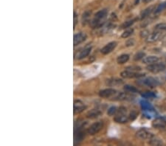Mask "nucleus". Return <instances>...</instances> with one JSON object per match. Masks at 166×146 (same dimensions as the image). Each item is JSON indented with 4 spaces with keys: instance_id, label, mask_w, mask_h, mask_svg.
I'll use <instances>...</instances> for the list:
<instances>
[{
    "instance_id": "nucleus-1",
    "label": "nucleus",
    "mask_w": 166,
    "mask_h": 146,
    "mask_svg": "<svg viewBox=\"0 0 166 146\" xmlns=\"http://www.w3.org/2000/svg\"><path fill=\"white\" fill-rule=\"evenodd\" d=\"M108 14V10L107 9H103L98 11L95 15V17L92 19L91 22V26L92 28H98L103 26V24L105 22L106 18Z\"/></svg>"
},
{
    "instance_id": "nucleus-2",
    "label": "nucleus",
    "mask_w": 166,
    "mask_h": 146,
    "mask_svg": "<svg viewBox=\"0 0 166 146\" xmlns=\"http://www.w3.org/2000/svg\"><path fill=\"white\" fill-rule=\"evenodd\" d=\"M118 92L117 90H114L112 88L105 89V90H102L99 92V96L101 98H106V99H113L115 100L117 95H118Z\"/></svg>"
},
{
    "instance_id": "nucleus-3",
    "label": "nucleus",
    "mask_w": 166,
    "mask_h": 146,
    "mask_svg": "<svg viewBox=\"0 0 166 146\" xmlns=\"http://www.w3.org/2000/svg\"><path fill=\"white\" fill-rule=\"evenodd\" d=\"M165 64L163 63H154V64H149L146 69L149 72L152 73H159L165 70Z\"/></svg>"
},
{
    "instance_id": "nucleus-4",
    "label": "nucleus",
    "mask_w": 166,
    "mask_h": 146,
    "mask_svg": "<svg viewBox=\"0 0 166 146\" xmlns=\"http://www.w3.org/2000/svg\"><path fill=\"white\" fill-rule=\"evenodd\" d=\"M165 36V31H159V30H154L152 33H150L146 38L148 43H153L157 41Z\"/></svg>"
},
{
    "instance_id": "nucleus-5",
    "label": "nucleus",
    "mask_w": 166,
    "mask_h": 146,
    "mask_svg": "<svg viewBox=\"0 0 166 146\" xmlns=\"http://www.w3.org/2000/svg\"><path fill=\"white\" fill-rule=\"evenodd\" d=\"M104 128V123L103 121H98L90 125L87 129V133L90 135H94L98 134L100 131Z\"/></svg>"
},
{
    "instance_id": "nucleus-6",
    "label": "nucleus",
    "mask_w": 166,
    "mask_h": 146,
    "mask_svg": "<svg viewBox=\"0 0 166 146\" xmlns=\"http://www.w3.org/2000/svg\"><path fill=\"white\" fill-rule=\"evenodd\" d=\"M136 135L138 138H140V139H149V140H150V139L154 136L151 132H150L149 131H148L147 129L145 128L140 129V130L136 133Z\"/></svg>"
},
{
    "instance_id": "nucleus-7",
    "label": "nucleus",
    "mask_w": 166,
    "mask_h": 146,
    "mask_svg": "<svg viewBox=\"0 0 166 146\" xmlns=\"http://www.w3.org/2000/svg\"><path fill=\"white\" fill-rule=\"evenodd\" d=\"M87 106L85 104L80 100H75L74 101L73 103V112L74 114H78L81 113L84 110L86 109Z\"/></svg>"
},
{
    "instance_id": "nucleus-8",
    "label": "nucleus",
    "mask_w": 166,
    "mask_h": 146,
    "mask_svg": "<svg viewBox=\"0 0 166 146\" xmlns=\"http://www.w3.org/2000/svg\"><path fill=\"white\" fill-rule=\"evenodd\" d=\"M120 75L123 78H139L145 76V74L138 73L136 72L130 71V70H126V71L122 72L120 73Z\"/></svg>"
},
{
    "instance_id": "nucleus-9",
    "label": "nucleus",
    "mask_w": 166,
    "mask_h": 146,
    "mask_svg": "<svg viewBox=\"0 0 166 146\" xmlns=\"http://www.w3.org/2000/svg\"><path fill=\"white\" fill-rule=\"evenodd\" d=\"M87 36L85 33H79L77 34L74 35L73 37V44L74 47L79 45L80 44L83 43L84 41H86Z\"/></svg>"
},
{
    "instance_id": "nucleus-10",
    "label": "nucleus",
    "mask_w": 166,
    "mask_h": 146,
    "mask_svg": "<svg viewBox=\"0 0 166 146\" xmlns=\"http://www.w3.org/2000/svg\"><path fill=\"white\" fill-rule=\"evenodd\" d=\"M117 45H118V44H117L116 41H112V42L108 43L107 45H105L101 49V53H102L103 55L109 54L110 53H112V52L116 48Z\"/></svg>"
},
{
    "instance_id": "nucleus-11",
    "label": "nucleus",
    "mask_w": 166,
    "mask_h": 146,
    "mask_svg": "<svg viewBox=\"0 0 166 146\" xmlns=\"http://www.w3.org/2000/svg\"><path fill=\"white\" fill-rule=\"evenodd\" d=\"M142 84L147 87L154 88V87H158L159 85V82L156 78H152V77H148L142 81Z\"/></svg>"
},
{
    "instance_id": "nucleus-12",
    "label": "nucleus",
    "mask_w": 166,
    "mask_h": 146,
    "mask_svg": "<svg viewBox=\"0 0 166 146\" xmlns=\"http://www.w3.org/2000/svg\"><path fill=\"white\" fill-rule=\"evenodd\" d=\"M91 50H92L91 47H86V48L83 49L82 50H81L79 53H77V54L75 55V59H78V60L83 59V58H86V57H87L90 54V53H91Z\"/></svg>"
},
{
    "instance_id": "nucleus-13",
    "label": "nucleus",
    "mask_w": 166,
    "mask_h": 146,
    "mask_svg": "<svg viewBox=\"0 0 166 146\" xmlns=\"http://www.w3.org/2000/svg\"><path fill=\"white\" fill-rule=\"evenodd\" d=\"M154 127L157 128H164L166 125V120L163 119V118H158V119L155 120L152 123Z\"/></svg>"
},
{
    "instance_id": "nucleus-14",
    "label": "nucleus",
    "mask_w": 166,
    "mask_h": 146,
    "mask_svg": "<svg viewBox=\"0 0 166 146\" xmlns=\"http://www.w3.org/2000/svg\"><path fill=\"white\" fill-rule=\"evenodd\" d=\"M158 61H159V58L156 56H153V55L144 57L143 59H142V62L145 64H148V65L158 62Z\"/></svg>"
},
{
    "instance_id": "nucleus-15",
    "label": "nucleus",
    "mask_w": 166,
    "mask_h": 146,
    "mask_svg": "<svg viewBox=\"0 0 166 146\" xmlns=\"http://www.w3.org/2000/svg\"><path fill=\"white\" fill-rule=\"evenodd\" d=\"M114 120L115 122L118 123H125L129 120V117L127 116V114L116 115Z\"/></svg>"
},
{
    "instance_id": "nucleus-16",
    "label": "nucleus",
    "mask_w": 166,
    "mask_h": 146,
    "mask_svg": "<svg viewBox=\"0 0 166 146\" xmlns=\"http://www.w3.org/2000/svg\"><path fill=\"white\" fill-rule=\"evenodd\" d=\"M101 114H102V112L100 110L92 109L87 113V117L88 118H90V119H95V118H97L98 117H99Z\"/></svg>"
},
{
    "instance_id": "nucleus-17",
    "label": "nucleus",
    "mask_w": 166,
    "mask_h": 146,
    "mask_svg": "<svg viewBox=\"0 0 166 146\" xmlns=\"http://www.w3.org/2000/svg\"><path fill=\"white\" fill-rule=\"evenodd\" d=\"M140 106L142 109L145 111V112H148V111H154V107L152 106L151 104H150L148 102H147V101H141Z\"/></svg>"
},
{
    "instance_id": "nucleus-18",
    "label": "nucleus",
    "mask_w": 166,
    "mask_h": 146,
    "mask_svg": "<svg viewBox=\"0 0 166 146\" xmlns=\"http://www.w3.org/2000/svg\"><path fill=\"white\" fill-rule=\"evenodd\" d=\"M129 60V55L128 54H123L117 58V62L119 64H123Z\"/></svg>"
},
{
    "instance_id": "nucleus-19",
    "label": "nucleus",
    "mask_w": 166,
    "mask_h": 146,
    "mask_svg": "<svg viewBox=\"0 0 166 146\" xmlns=\"http://www.w3.org/2000/svg\"><path fill=\"white\" fill-rule=\"evenodd\" d=\"M153 10H154L153 6L148 7V8L145 9V10H144L140 14V19L142 20V19H144V18H146L147 16H148L151 13V12L153 11Z\"/></svg>"
},
{
    "instance_id": "nucleus-20",
    "label": "nucleus",
    "mask_w": 166,
    "mask_h": 146,
    "mask_svg": "<svg viewBox=\"0 0 166 146\" xmlns=\"http://www.w3.org/2000/svg\"><path fill=\"white\" fill-rule=\"evenodd\" d=\"M123 81L120 79H118V78H112V79L108 80L107 84L111 87H115V86H119L120 84H123Z\"/></svg>"
},
{
    "instance_id": "nucleus-21",
    "label": "nucleus",
    "mask_w": 166,
    "mask_h": 146,
    "mask_svg": "<svg viewBox=\"0 0 166 146\" xmlns=\"http://www.w3.org/2000/svg\"><path fill=\"white\" fill-rule=\"evenodd\" d=\"M165 9H166V1L165 2L160 3V4L154 9V14H159L161 12L163 11Z\"/></svg>"
},
{
    "instance_id": "nucleus-22",
    "label": "nucleus",
    "mask_w": 166,
    "mask_h": 146,
    "mask_svg": "<svg viewBox=\"0 0 166 146\" xmlns=\"http://www.w3.org/2000/svg\"><path fill=\"white\" fill-rule=\"evenodd\" d=\"M138 18H134V19H131V20H129V21H125V22L123 23V24H122V25L120 26L121 29H126V28H129V27H130L132 25V24H134V23L135 22V21L137 20Z\"/></svg>"
},
{
    "instance_id": "nucleus-23",
    "label": "nucleus",
    "mask_w": 166,
    "mask_h": 146,
    "mask_svg": "<svg viewBox=\"0 0 166 146\" xmlns=\"http://www.w3.org/2000/svg\"><path fill=\"white\" fill-rule=\"evenodd\" d=\"M124 90H125L126 92H129V93H137V92H138L137 89L135 88L134 87H133V86H130V85H126L124 86Z\"/></svg>"
},
{
    "instance_id": "nucleus-24",
    "label": "nucleus",
    "mask_w": 166,
    "mask_h": 146,
    "mask_svg": "<svg viewBox=\"0 0 166 146\" xmlns=\"http://www.w3.org/2000/svg\"><path fill=\"white\" fill-rule=\"evenodd\" d=\"M149 143H150L151 145H162V141H161L159 139H158V138H156V136H154L153 137L150 139V141H149Z\"/></svg>"
},
{
    "instance_id": "nucleus-25",
    "label": "nucleus",
    "mask_w": 166,
    "mask_h": 146,
    "mask_svg": "<svg viewBox=\"0 0 166 146\" xmlns=\"http://www.w3.org/2000/svg\"><path fill=\"white\" fill-rule=\"evenodd\" d=\"M154 30H159V31H166V24L165 23H160L156 24L154 27Z\"/></svg>"
},
{
    "instance_id": "nucleus-26",
    "label": "nucleus",
    "mask_w": 166,
    "mask_h": 146,
    "mask_svg": "<svg viewBox=\"0 0 166 146\" xmlns=\"http://www.w3.org/2000/svg\"><path fill=\"white\" fill-rule=\"evenodd\" d=\"M133 33H134L133 29H128V30H125V31L122 33V36H121V37L123 38H129V36H131L132 34H133Z\"/></svg>"
},
{
    "instance_id": "nucleus-27",
    "label": "nucleus",
    "mask_w": 166,
    "mask_h": 146,
    "mask_svg": "<svg viewBox=\"0 0 166 146\" xmlns=\"http://www.w3.org/2000/svg\"><path fill=\"white\" fill-rule=\"evenodd\" d=\"M142 97L144 98H146V99H151V98H154L156 97V95L154 92H147L145 93L142 94Z\"/></svg>"
},
{
    "instance_id": "nucleus-28",
    "label": "nucleus",
    "mask_w": 166,
    "mask_h": 146,
    "mask_svg": "<svg viewBox=\"0 0 166 146\" xmlns=\"http://www.w3.org/2000/svg\"><path fill=\"white\" fill-rule=\"evenodd\" d=\"M145 55V53H143V52H139V53H137L134 55V61H140V60L141 59H143Z\"/></svg>"
},
{
    "instance_id": "nucleus-29",
    "label": "nucleus",
    "mask_w": 166,
    "mask_h": 146,
    "mask_svg": "<svg viewBox=\"0 0 166 146\" xmlns=\"http://www.w3.org/2000/svg\"><path fill=\"white\" fill-rule=\"evenodd\" d=\"M117 112H118V109H117V107L112 106L108 109L107 114H108L109 116H114V115L116 114Z\"/></svg>"
},
{
    "instance_id": "nucleus-30",
    "label": "nucleus",
    "mask_w": 166,
    "mask_h": 146,
    "mask_svg": "<svg viewBox=\"0 0 166 146\" xmlns=\"http://www.w3.org/2000/svg\"><path fill=\"white\" fill-rule=\"evenodd\" d=\"M126 70L134 72V71H140V70H141V68L140 67H137V66H131V67H127Z\"/></svg>"
},
{
    "instance_id": "nucleus-31",
    "label": "nucleus",
    "mask_w": 166,
    "mask_h": 146,
    "mask_svg": "<svg viewBox=\"0 0 166 146\" xmlns=\"http://www.w3.org/2000/svg\"><path fill=\"white\" fill-rule=\"evenodd\" d=\"M90 14H91V12H86V13H84V15H83V21L84 20V21L85 22H87V21H88V18H90Z\"/></svg>"
},
{
    "instance_id": "nucleus-32",
    "label": "nucleus",
    "mask_w": 166,
    "mask_h": 146,
    "mask_svg": "<svg viewBox=\"0 0 166 146\" xmlns=\"http://www.w3.org/2000/svg\"><path fill=\"white\" fill-rule=\"evenodd\" d=\"M129 120H134L135 118L137 117V113L135 112H132L131 113L129 114Z\"/></svg>"
},
{
    "instance_id": "nucleus-33",
    "label": "nucleus",
    "mask_w": 166,
    "mask_h": 146,
    "mask_svg": "<svg viewBox=\"0 0 166 146\" xmlns=\"http://www.w3.org/2000/svg\"><path fill=\"white\" fill-rule=\"evenodd\" d=\"M73 18H74V21H73V26H74V28L76 26L77 22H78V16H77V13L76 12H74V16H73Z\"/></svg>"
},
{
    "instance_id": "nucleus-34",
    "label": "nucleus",
    "mask_w": 166,
    "mask_h": 146,
    "mask_svg": "<svg viewBox=\"0 0 166 146\" xmlns=\"http://www.w3.org/2000/svg\"><path fill=\"white\" fill-rule=\"evenodd\" d=\"M150 34L149 33V32L148 31V30H144V31H142V32H141V34H140V36L142 38H146L148 36V35Z\"/></svg>"
},
{
    "instance_id": "nucleus-35",
    "label": "nucleus",
    "mask_w": 166,
    "mask_h": 146,
    "mask_svg": "<svg viewBox=\"0 0 166 146\" xmlns=\"http://www.w3.org/2000/svg\"><path fill=\"white\" fill-rule=\"evenodd\" d=\"M143 1L144 3H149V2H151L152 1H154V0H142Z\"/></svg>"
},
{
    "instance_id": "nucleus-36",
    "label": "nucleus",
    "mask_w": 166,
    "mask_h": 146,
    "mask_svg": "<svg viewBox=\"0 0 166 146\" xmlns=\"http://www.w3.org/2000/svg\"><path fill=\"white\" fill-rule=\"evenodd\" d=\"M165 42H166V37H165Z\"/></svg>"
}]
</instances>
